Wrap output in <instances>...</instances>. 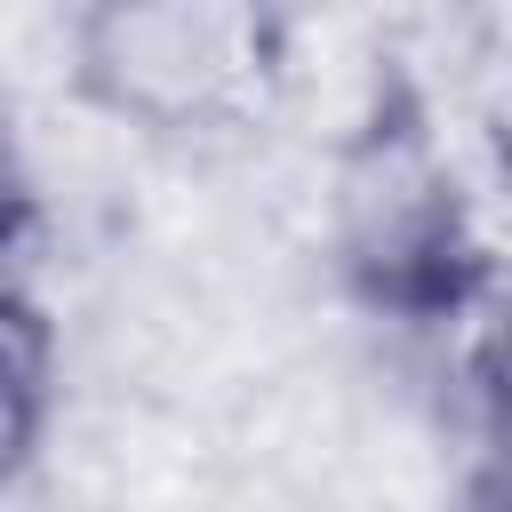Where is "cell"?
I'll use <instances>...</instances> for the list:
<instances>
[{
	"label": "cell",
	"instance_id": "1",
	"mask_svg": "<svg viewBox=\"0 0 512 512\" xmlns=\"http://www.w3.org/2000/svg\"><path fill=\"white\" fill-rule=\"evenodd\" d=\"M288 80L280 0H72L64 88L144 144H216L272 112Z\"/></svg>",
	"mask_w": 512,
	"mask_h": 512
},
{
	"label": "cell",
	"instance_id": "2",
	"mask_svg": "<svg viewBox=\"0 0 512 512\" xmlns=\"http://www.w3.org/2000/svg\"><path fill=\"white\" fill-rule=\"evenodd\" d=\"M320 240L336 280L392 320L472 312L488 256L472 224L464 168L416 96H376V112L328 152Z\"/></svg>",
	"mask_w": 512,
	"mask_h": 512
},
{
	"label": "cell",
	"instance_id": "3",
	"mask_svg": "<svg viewBox=\"0 0 512 512\" xmlns=\"http://www.w3.org/2000/svg\"><path fill=\"white\" fill-rule=\"evenodd\" d=\"M56 384H64L56 328L32 296V280L16 272V288L0 304V488L32 472V456L48 440V416H56Z\"/></svg>",
	"mask_w": 512,
	"mask_h": 512
},
{
	"label": "cell",
	"instance_id": "4",
	"mask_svg": "<svg viewBox=\"0 0 512 512\" xmlns=\"http://www.w3.org/2000/svg\"><path fill=\"white\" fill-rule=\"evenodd\" d=\"M464 392H472V432L496 464V480L512 488V296L472 328V352H464Z\"/></svg>",
	"mask_w": 512,
	"mask_h": 512
}]
</instances>
